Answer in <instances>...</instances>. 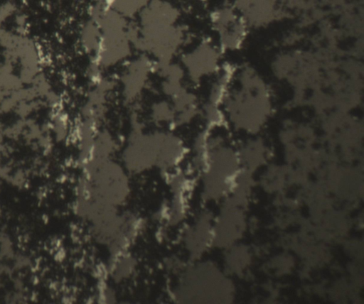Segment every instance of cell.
Here are the masks:
<instances>
[{
    "instance_id": "obj_1",
    "label": "cell",
    "mask_w": 364,
    "mask_h": 304,
    "mask_svg": "<svg viewBox=\"0 0 364 304\" xmlns=\"http://www.w3.org/2000/svg\"><path fill=\"white\" fill-rule=\"evenodd\" d=\"M229 131L255 134L269 121L273 111L272 94L257 76H240L235 71L223 104Z\"/></svg>"
}]
</instances>
